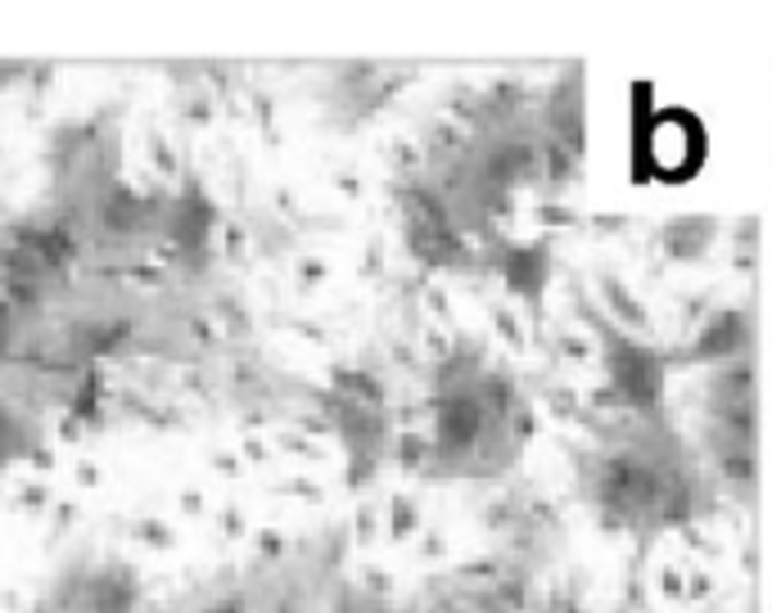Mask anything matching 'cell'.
Wrapping results in <instances>:
<instances>
[{
  "mask_svg": "<svg viewBox=\"0 0 772 613\" xmlns=\"http://www.w3.org/2000/svg\"><path fill=\"white\" fill-rule=\"evenodd\" d=\"M596 334H601V348H606V374H610V384L623 401H632L637 411H655L660 406V393H664V361L642 348V344H632L628 334H619L610 321H592Z\"/></svg>",
  "mask_w": 772,
  "mask_h": 613,
  "instance_id": "6da1fadb",
  "label": "cell"
},
{
  "mask_svg": "<svg viewBox=\"0 0 772 613\" xmlns=\"http://www.w3.org/2000/svg\"><path fill=\"white\" fill-rule=\"evenodd\" d=\"M746 334H750L746 316H741V312H727V316H718L714 325H704L700 344H696V357H704V361H732L736 352H741Z\"/></svg>",
  "mask_w": 772,
  "mask_h": 613,
  "instance_id": "7a4b0ae2",
  "label": "cell"
},
{
  "mask_svg": "<svg viewBox=\"0 0 772 613\" xmlns=\"http://www.w3.org/2000/svg\"><path fill=\"white\" fill-rule=\"evenodd\" d=\"M547 249H515L511 253V285L524 293H538L543 285H547Z\"/></svg>",
  "mask_w": 772,
  "mask_h": 613,
  "instance_id": "3957f363",
  "label": "cell"
}]
</instances>
